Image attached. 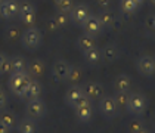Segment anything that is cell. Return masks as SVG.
<instances>
[{
	"label": "cell",
	"instance_id": "obj_23",
	"mask_svg": "<svg viewBox=\"0 0 155 133\" xmlns=\"http://www.w3.org/2000/svg\"><path fill=\"white\" fill-rule=\"evenodd\" d=\"M97 16H99L101 24L104 28H112L115 25V13L111 12L109 9H104Z\"/></svg>",
	"mask_w": 155,
	"mask_h": 133
},
{
	"label": "cell",
	"instance_id": "obj_32",
	"mask_svg": "<svg viewBox=\"0 0 155 133\" xmlns=\"http://www.w3.org/2000/svg\"><path fill=\"white\" fill-rule=\"evenodd\" d=\"M6 105H8V95L5 93L3 89H0V111L6 108Z\"/></svg>",
	"mask_w": 155,
	"mask_h": 133
},
{
	"label": "cell",
	"instance_id": "obj_31",
	"mask_svg": "<svg viewBox=\"0 0 155 133\" xmlns=\"http://www.w3.org/2000/svg\"><path fill=\"white\" fill-rule=\"evenodd\" d=\"M12 73V61L9 56H6L5 61L2 62L0 65V75H5V74H11Z\"/></svg>",
	"mask_w": 155,
	"mask_h": 133
},
{
	"label": "cell",
	"instance_id": "obj_39",
	"mask_svg": "<svg viewBox=\"0 0 155 133\" xmlns=\"http://www.w3.org/2000/svg\"><path fill=\"white\" fill-rule=\"evenodd\" d=\"M148 2H149V3L152 5V6H155V0H148Z\"/></svg>",
	"mask_w": 155,
	"mask_h": 133
},
{
	"label": "cell",
	"instance_id": "obj_27",
	"mask_svg": "<svg viewBox=\"0 0 155 133\" xmlns=\"http://www.w3.org/2000/svg\"><path fill=\"white\" fill-rule=\"evenodd\" d=\"M120 8L121 11L126 13V15H133V13L137 11V5L134 3V0H121L120 2Z\"/></svg>",
	"mask_w": 155,
	"mask_h": 133
},
{
	"label": "cell",
	"instance_id": "obj_22",
	"mask_svg": "<svg viewBox=\"0 0 155 133\" xmlns=\"http://www.w3.org/2000/svg\"><path fill=\"white\" fill-rule=\"evenodd\" d=\"M101 52H102V61H107V62L117 61V58L120 55L118 48L115 45H107L104 49H101Z\"/></svg>",
	"mask_w": 155,
	"mask_h": 133
},
{
	"label": "cell",
	"instance_id": "obj_5",
	"mask_svg": "<svg viewBox=\"0 0 155 133\" xmlns=\"http://www.w3.org/2000/svg\"><path fill=\"white\" fill-rule=\"evenodd\" d=\"M136 68L145 77L155 75V56H152V55H142V56H139L137 61H136Z\"/></svg>",
	"mask_w": 155,
	"mask_h": 133
},
{
	"label": "cell",
	"instance_id": "obj_4",
	"mask_svg": "<svg viewBox=\"0 0 155 133\" xmlns=\"http://www.w3.org/2000/svg\"><path fill=\"white\" fill-rule=\"evenodd\" d=\"M74 111H75V117L78 118V121H81V123H89V121L92 120V115H93V105H92V101L87 99V98L83 95V96L78 99V102L75 104Z\"/></svg>",
	"mask_w": 155,
	"mask_h": 133
},
{
	"label": "cell",
	"instance_id": "obj_13",
	"mask_svg": "<svg viewBox=\"0 0 155 133\" xmlns=\"http://www.w3.org/2000/svg\"><path fill=\"white\" fill-rule=\"evenodd\" d=\"M70 64L64 59H58L53 67H52V75L56 81H67V77H68V73H70Z\"/></svg>",
	"mask_w": 155,
	"mask_h": 133
},
{
	"label": "cell",
	"instance_id": "obj_6",
	"mask_svg": "<svg viewBox=\"0 0 155 133\" xmlns=\"http://www.w3.org/2000/svg\"><path fill=\"white\" fill-rule=\"evenodd\" d=\"M18 16L21 19V22L28 27L34 25L36 22V8L33 6V3L30 2H19V12H18Z\"/></svg>",
	"mask_w": 155,
	"mask_h": 133
},
{
	"label": "cell",
	"instance_id": "obj_34",
	"mask_svg": "<svg viewBox=\"0 0 155 133\" xmlns=\"http://www.w3.org/2000/svg\"><path fill=\"white\" fill-rule=\"evenodd\" d=\"M96 3H97V6L104 11V9H109V6H111V0H96Z\"/></svg>",
	"mask_w": 155,
	"mask_h": 133
},
{
	"label": "cell",
	"instance_id": "obj_29",
	"mask_svg": "<svg viewBox=\"0 0 155 133\" xmlns=\"http://www.w3.org/2000/svg\"><path fill=\"white\" fill-rule=\"evenodd\" d=\"M129 96H130L129 92H115V96L112 98H114V101H115L118 108H126L127 102H129Z\"/></svg>",
	"mask_w": 155,
	"mask_h": 133
},
{
	"label": "cell",
	"instance_id": "obj_33",
	"mask_svg": "<svg viewBox=\"0 0 155 133\" xmlns=\"http://www.w3.org/2000/svg\"><path fill=\"white\" fill-rule=\"evenodd\" d=\"M142 126H143V124H142V121H140V120H133L130 123V126H129V130H130L131 133H134L136 130H139Z\"/></svg>",
	"mask_w": 155,
	"mask_h": 133
},
{
	"label": "cell",
	"instance_id": "obj_38",
	"mask_svg": "<svg viewBox=\"0 0 155 133\" xmlns=\"http://www.w3.org/2000/svg\"><path fill=\"white\" fill-rule=\"evenodd\" d=\"M134 3H136L137 6H142L143 3H145V0H134Z\"/></svg>",
	"mask_w": 155,
	"mask_h": 133
},
{
	"label": "cell",
	"instance_id": "obj_7",
	"mask_svg": "<svg viewBox=\"0 0 155 133\" xmlns=\"http://www.w3.org/2000/svg\"><path fill=\"white\" fill-rule=\"evenodd\" d=\"M90 15H92V12H90V8H89L87 5H84V3L74 5V8H72L71 12H70V21H71L72 24L81 27V25L84 24V21H86Z\"/></svg>",
	"mask_w": 155,
	"mask_h": 133
},
{
	"label": "cell",
	"instance_id": "obj_12",
	"mask_svg": "<svg viewBox=\"0 0 155 133\" xmlns=\"http://www.w3.org/2000/svg\"><path fill=\"white\" fill-rule=\"evenodd\" d=\"M81 27H83L84 33H87V34H90V36H93V37H97L102 33V30H104V27L101 24V19H99L97 15H90L84 21V24Z\"/></svg>",
	"mask_w": 155,
	"mask_h": 133
},
{
	"label": "cell",
	"instance_id": "obj_16",
	"mask_svg": "<svg viewBox=\"0 0 155 133\" xmlns=\"http://www.w3.org/2000/svg\"><path fill=\"white\" fill-rule=\"evenodd\" d=\"M83 89L80 87V86L77 85H72L68 90H67V93H65V104L67 105H70V107H75V104L78 102V99L83 96Z\"/></svg>",
	"mask_w": 155,
	"mask_h": 133
},
{
	"label": "cell",
	"instance_id": "obj_18",
	"mask_svg": "<svg viewBox=\"0 0 155 133\" xmlns=\"http://www.w3.org/2000/svg\"><path fill=\"white\" fill-rule=\"evenodd\" d=\"M40 95H41V85H40V81L37 78H31L24 98L28 99V101H33V99H38Z\"/></svg>",
	"mask_w": 155,
	"mask_h": 133
},
{
	"label": "cell",
	"instance_id": "obj_14",
	"mask_svg": "<svg viewBox=\"0 0 155 133\" xmlns=\"http://www.w3.org/2000/svg\"><path fill=\"white\" fill-rule=\"evenodd\" d=\"M25 73L28 74L31 78H38L45 74V62L41 59H31L30 62H27V71Z\"/></svg>",
	"mask_w": 155,
	"mask_h": 133
},
{
	"label": "cell",
	"instance_id": "obj_3",
	"mask_svg": "<svg viewBox=\"0 0 155 133\" xmlns=\"http://www.w3.org/2000/svg\"><path fill=\"white\" fill-rule=\"evenodd\" d=\"M146 108H148V101H146V96H145L143 93H139V92L130 93L126 109L130 112L131 115L140 117V115L145 114Z\"/></svg>",
	"mask_w": 155,
	"mask_h": 133
},
{
	"label": "cell",
	"instance_id": "obj_19",
	"mask_svg": "<svg viewBox=\"0 0 155 133\" xmlns=\"http://www.w3.org/2000/svg\"><path fill=\"white\" fill-rule=\"evenodd\" d=\"M93 46H96V37L90 36L87 33H83V34L78 36V38H77V48L80 49L81 52H86L87 49L93 48Z\"/></svg>",
	"mask_w": 155,
	"mask_h": 133
},
{
	"label": "cell",
	"instance_id": "obj_10",
	"mask_svg": "<svg viewBox=\"0 0 155 133\" xmlns=\"http://www.w3.org/2000/svg\"><path fill=\"white\" fill-rule=\"evenodd\" d=\"M25 111H27V115L33 120H38L41 118L45 114H46V104L38 98V99H33V101H28L27 102V107H25Z\"/></svg>",
	"mask_w": 155,
	"mask_h": 133
},
{
	"label": "cell",
	"instance_id": "obj_25",
	"mask_svg": "<svg viewBox=\"0 0 155 133\" xmlns=\"http://www.w3.org/2000/svg\"><path fill=\"white\" fill-rule=\"evenodd\" d=\"M12 73H25L27 71V61L24 56H12Z\"/></svg>",
	"mask_w": 155,
	"mask_h": 133
},
{
	"label": "cell",
	"instance_id": "obj_15",
	"mask_svg": "<svg viewBox=\"0 0 155 133\" xmlns=\"http://www.w3.org/2000/svg\"><path fill=\"white\" fill-rule=\"evenodd\" d=\"M70 22V13L67 12H56L49 21V28L50 30H58V28H64Z\"/></svg>",
	"mask_w": 155,
	"mask_h": 133
},
{
	"label": "cell",
	"instance_id": "obj_36",
	"mask_svg": "<svg viewBox=\"0 0 155 133\" xmlns=\"http://www.w3.org/2000/svg\"><path fill=\"white\" fill-rule=\"evenodd\" d=\"M134 133H149V130H148V129H146L145 126H142V127H140L139 130H136Z\"/></svg>",
	"mask_w": 155,
	"mask_h": 133
},
{
	"label": "cell",
	"instance_id": "obj_26",
	"mask_svg": "<svg viewBox=\"0 0 155 133\" xmlns=\"http://www.w3.org/2000/svg\"><path fill=\"white\" fill-rule=\"evenodd\" d=\"M53 3H55V8L58 12L70 13L74 8V0H53Z\"/></svg>",
	"mask_w": 155,
	"mask_h": 133
},
{
	"label": "cell",
	"instance_id": "obj_11",
	"mask_svg": "<svg viewBox=\"0 0 155 133\" xmlns=\"http://www.w3.org/2000/svg\"><path fill=\"white\" fill-rule=\"evenodd\" d=\"M81 89H83L84 96L87 99H90V101H99L101 98L105 95L104 86L101 83H97V81H87Z\"/></svg>",
	"mask_w": 155,
	"mask_h": 133
},
{
	"label": "cell",
	"instance_id": "obj_30",
	"mask_svg": "<svg viewBox=\"0 0 155 133\" xmlns=\"http://www.w3.org/2000/svg\"><path fill=\"white\" fill-rule=\"evenodd\" d=\"M5 34H6V38L11 40V42H15V40L21 38V36H22L19 27H16V25H9V27L6 28V33H5Z\"/></svg>",
	"mask_w": 155,
	"mask_h": 133
},
{
	"label": "cell",
	"instance_id": "obj_41",
	"mask_svg": "<svg viewBox=\"0 0 155 133\" xmlns=\"http://www.w3.org/2000/svg\"><path fill=\"white\" fill-rule=\"evenodd\" d=\"M2 2H3V0H0V3H2Z\"/></svg>",
	"mask_w": 155,
	"mask_h": 133
},
{
	"label": "cell",
	"instance_id": "obj_20",
	"mask_svg": "<svg viewBox=\"0 0 155 133\" xmlns=\"http://www.w3.org/2000/svg\"><path fill=\"white\" fill-rule=\"evenodd\" d=\"M131 87V78L126 74H120L114 80V89L115 92H129Z\"/></svg>",
	"mask_w": 155,
	"mask_h": 133
},
{
	"label": "cell",
	"instance_id": "obj_24",
	"mask_svg": "<svg viewBox=\"0 0 155 133\" xmlns=\"http://www.w3.org/2000/svg\"><path fill=\"white\" fill-rule=\"evenodd\" d=\"M0 121H2L6 127H9L11 130L18 124V123H16V115L13 114L12 111H6V109L0 111Z\"/></svg>",
	"mask_w": 155,
	"mask_h": 133
},
{
	"label": "cell",
	"instance_id": "obj_40",
	"mask_svg": "<svg viewBox=\"0 0 155 133\" xmlns=\"http://www.w3.org/2000/svg\"><path fill=\"white\" fill-rule=\"evenodd\" d=\"M154 22H155V15H154Z\"/></svg>",
	"mask_w": 155,
	"mask_h": 133
},
{
	"label": "cell",
	"instance_id": "obj_17",
	"mask_svg": "<svg viewBox=\"0 0 155 133\" xmlns=\"http://www.w3.org/2000/svg\"><path fill=\"white\" fill-rule=\"evenodd\" d=\"M84 61L89 64V65H99L102 62V52L97 46H93V48L87 49L86 52H83Z\"/></svg>",
	"mask_w": 155,
	"mask_h": 133
},
{
	"label": "cell",
	"instance_id": "obj_8",
	"mask_svg": "<svg viewBox=\"0 0 155 133\" xmlns=\"http://www.w3.org/2000/svg\"><path fill=\"white\" fill-rule=\"evenodd\" d=\"M97 107H99L101 114L104 117H107V118H114L118 114V107H117V104H115V101H114L112 96H105L104 95L99 99Z\"/></svg>",
	"mask_w": 155,
	"mask_h": 133
},
{
	"label": "cell",
	"instance_id": "obj_35",
	"mask_svg": "<svg viewBox=\"0 0 155 133\" xmlns=\"http://www.w3.org/2000/svg\"><path fill=\"white\" fill-rule=\"evenodd\" d=\"M0 133H11V129H9V127H6L2 121H0Z\"/></svg>",
	"mask_w": 155,
	"mask_h": 133
},
{
	"label": "cell",
	"instance_id": "obj_1",
	"mask_svg": "<svg viewBox=\"0 0 155 133\" xmlns=\"http://www.w3.org/2000/svg\"><path fill=\"white\" fill-rule=\"evenodd\" d=\"M30 81H31V77L27 73H11L8 85H9V89L15 96L24 98Z\"/></svg>",
	"mask_w": 155,
	"mask_h": 133
},
{
	"label": "cell",
	"instance_id": "obj_2",
	"mask_svg": "<svg viewBox=\"0 0 155 133\" xmlns=\"http://www.w3.org/2000/svg\"><path fill=\"white\" fill-rule=\"evenodd\" d=\"M21 42H22V45H24V48L27 49V50H36V49L40 48V45H41V42H43L41 31H40L37 27L31 25V27H28L24 33H22Z\"/></svg>",
	"mask_w": 155,
	"mask_h": 133
},
{
	"label": "cell",
	"instance_id": "obj_9",
	"mask_svg": "<svg viewBox=\"0 0 155 133\" xmlns=\"http://www.w3.org/2000/svg\"><path fill=\"white\" fill-rule=\"evenodd\" d=\"M19 2L18 0H3L0 3V18L5 21H11L18 16Z\"/></svg>",
	"mask_w": 155,
	"mask_h": 133
},
{
	"label": "cell",
	"instance_id": "obj_28",
	"mask_svg": "<svg viewBox=\"0 0 155 133\" xmlns=\"http://www.w3.org/2000/svg\"><path fill=\"white\" fill-rule=\"evenodd\" d=\"M67 80H68L70 83H74V85L78 83V81L81 80V68L77 67V65H71V67H70V73H68Z\"/></svg>",
	"mask_w": 155,
	"mask_h": 133
},
{
	"label": "cell",
	"instance_id": "obj_21",
	"mask_svg": "<svg viewBox=\"0 0 155 133\" xmlns=\"http://www.w3.org/2000/svg\"><path fill=\"white\" fill-rule=\"evenodd\" d=\"M16 129H18V133H37V124L33 118L27 117L16 124Z\"/></svg>",
	"mask_w": 155,
	"mask_h": 133
},
{
	"label": "cell",
	"instance_id": "obj_37",
	"mask_svg": "<svg viewBox=\"0 0 155 133\" xmlns=\"http://www.w3.org/2000/svg\"><path fill=\"white\" fill-rule=\"evenodd\" d=\"M5 58H6V55H5V53H2V52H0V65H2V62H3V61H5Z\"/></svg>",
	"mask_w": 155,
	"mask_h": 133
}]
</instances>
